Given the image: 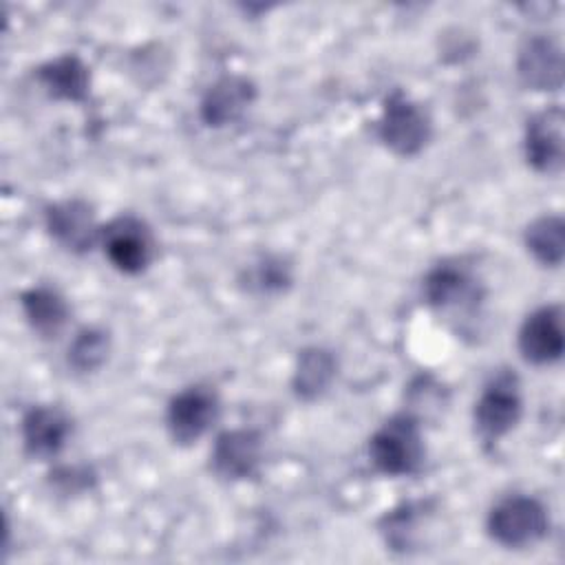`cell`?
<instances>
[{"mask_svg":"<svg viewBox=\"0 0 565 565\" xmlns=\"http://www.w3.org/2000/svg\"><path fill=\"white\" fill-rule=\"evenodd\" d=\"M108 335L99 329L79 331L68 347V364L79 373H90L106 362Z\"/></svg>","mask_w":565,"mask_h":565,"instance_id":"cell-19","label":"cell"},{"mask_svg":"<svg viewBox=\"0 0 565 565\" xmlns=\"http://www.w3.org/2000/svg\"><path fill=\"white\" fill-rule=\"evenodd\" d=\"M46 227L51 236L71 252L90 249L99 236L93 210L77 199L53 203L46 210Z\"/></svg>","mask_w":565,"mask_h":565,"instance_id":"cell-10","label":"cell"},{"mask_svg":"<svg viewBox=\"0 0 565 565\" xmlns=\"http://www.w3.org/2000/svg\"><path fill=\"white\" fill-rule=\"evenodd\" d=\"M38 79L57 99L82 102L88 93V71L75 55H62L40 66Z\"/></svg>","mask_w":565,"mask_h":565,"instance_id":"cell-15","label":"cell"},{"mask_svg":"<svg viewBox=\"0 0 565 565\" xmlns=\"http://www.w3.org/2000/svg\"><path fill=\"white\" fill-rule=\"evenodd\" d=\"M335 375V360L324 349H307L298 358L294 373V388L302 399H313L327 391Z\"/></svg>","mask_w":565,"mask_h":565,"instance_id":"cell-17","label":"cell"},{"mask_svg":"<svg viewBox=\"0 0 565 565\" xmlns=\"http://www.w3.org/2000/svg\"><path fill=\"white\" fill-rule=\"evenodd\" d=\"M527 252L543 265L556 267L565 254V225L561 216H541L525 230Z\"/></svg>","mask_w":565,"mask_h":565,"instance_id":"cell-18","label":"cell"},{"mask_svg":"<svg viewBox=\"0 0 565 565\" xmlns=\"http://www.w3.org/2000/svg\"><path fill=\"white\" fill-rule=\"evenodd\" d=\"M106 258L124 274H139L150 265L152 236L135 216H119L102 232Z\"/></svg>","mask_w":565,"mask_h":565,"instance_id":"cell-6","label":"cell"},{"mask_svg":"<svg viewBox=\"0 0 565 565\" xmlns=\"http://www.w3.org/2000/svg\"><path fill=\"white\" fill-rule=\"evenodd\" d=\"M563 110L552 106L527 121L525 128V157L527 163L547 174L563 168Z\"/></svg>","mask_w":565,"mask_h":565,"instance_id":"cell-8","label":"cell"},{"mask_svg":"<svg viewBox=\"0 0 565 565\" xmlns=\"http://www.w3.org/2000/svg\"><path fill=\"white\" fill-rule=\"evenodd\" d=\"M521 417V395L512 375H497L475 404V426L486 441L508 435Z\"/></svg>","mask_w":565,"mask_h":565,"instance_id":"cell-5","label":"cell"},{"mask_svg":"<svg viewBox=\"0 0 565 565\" xmlns=\"http://www.w3.org/2000/svg\"><path fill=\"white\" fill-rule=\"evenodd\" d=\"M380 137L393 152L404 157L415 154L430 137V119L419 104L395 93L386 99L380 119Z\"/></svg>","mask_w":565,"mask_h":565,"instance_id":"cell-4","label":"cell"},{"mask_svg":"<svg viewBox=\"0 0 565 565\" xmlns=\"http://www.w3.org/2000/svg\"><path fill=\"white\" fill-rule=\"evenodd\" d=\"M424 296L437 309H463L477 300V282L463 267L444 263L428 271Z\"/></svg>","mask_w":565,"mask_h":565,"instance_id":"cell-14","label":"cell"},{"mask_svg":"<svg viewBox=\"0 0 565 565\" xmlns=\"http://www.w3.org/2000/svg\"><path fill=\"white\" fill-rule=\"evenodd\" d=\"M369 457L384 475H413L424 459L419 424L408 415L391 417L373 433L369 441Z\"/></svg>","mask_w":565,"mask_h":565,"instance_id":"cell-1","label":"cell"},{"mask_svg":"<svg viewBox=\"0 0 565 565\" xmlns=\"http://www.w3.org/2000/svg\"><path fill=\"white\" fill-rule=\"evenodd\" d=\"M519 77L534 90H556L563 82L561 46L552 38H532L523 44L516 60Z\"/></svg>","mask_w":565,"mask_h":565,"instance_id":"cell-13","label":"cell"},{"mask_svg":"<svg viewBox=\"0 0 565 565\" xmlns=\"http://www.w3.org/2000/svg\"><path fill=\"white\" fill-rule=\"evenodd\" d=\"M263 441L256 430L234 428L216 437L212 448V468L223 479H245L252 477L260 463Z\"/></svg>","mask_w":565,"mask_h":565,"instance_id":"cell-9","label":"cell"},{"mask_svg":"<svg viewBox=\"0 0 565 565\" xmlns=\"http://www.w3.org/2000/svg\"><path fill=\"white\" fill-rule=\"evenodd\" d=\"M519 349L532 364L556 362L565 349L561 307L547 305L530 313L519 331Z\"/></svg>","mask_w":565,"mask_h":565,"instance_id":"cell-7","label":"cell"},{"mask_svg":"<svg viewBox=\"0 0 565 565\" xmlns=\"http://www.w3.org/2000/svg\"><path fill=\"white\" fill-rule=\"evenodd\" d=\"M547 512L541 501L525 494L501 499L488 514V534L503 547H527L547 534Z\"/></svg>","mask_w":565,"mask_h":565,"instance_id":"cell-2","label":"cell"},{"mask_svg":"<svg viewBox=\"0 0 565 565\" xmlns=\"http://www.w3.org/2000/svg\"><path fill=\"white\" fill-rule=\"evenodd\" d=\"M22 311L26 316V322L31 324L33 331L42 335H55L66 318H68V307L64 298L49 287H31L22 294L20 298Z\"/></svg>","mask_w":565,"mask_h":565,"instance_id":"cell-16","label":"cell"},{"mask_svg":"<svg viewBox=\"0 0 565 565\" xmlns=\"http://www.w3.org/2000/svg\"><path fill=\"white\" fill-rule=\"evenodd\" d=\"M256 88L247 77L227 75L214 82L201 102V117L207 126L221 128L234 124L254 102Z\"/></svg>","mask_w":565,"mask_h":565,"instance_id":"cell-12","label":"cell"},{"mask_svg":"<svg viewBox=\"0 0 565 565\" xmlns=\"http://www.w3.org/2000/svg\"><path fill=\"white\" fill-rule=\"evenodd\" d=\"M218 417V397L212 388L207 386H188L179 391L170 404H168V415L166 424L170 430V437L181 444H194L201 439L210 426Z\"/></svg>","mask_w":565,"mask_h":565,"instance_id":"cell-3","label":"cell"},{"mask_svg":"<svg viewBox=\"0 0 565 565\" xmlns=\"http://www.w3.org/2000/svg\"><path fill=\"white\" fill-rule=\"evenodd\" d=\"M287 280H289V274H287V267L280 265V260L265 258L254 269V282L260 289H280Z\"/></svg>","mask_w":565,"mask_h":565,"instance_id":"cell-20","label":"cell"},{"mask_svg":"<svg viewBox=\"0 0 565 565\" xmlns=\"http://www.w3.org/2000/svg\"><path fill=\"white\" fill-rule=\"evenodd\" d=\"M71 435V419L57 406H35L22 419L24 450L35 459L55 457Z\"/></svg>","mask_w":565,"mask_h":565,"instance_id":"cell-11","label":"cell"}]
</instances>
